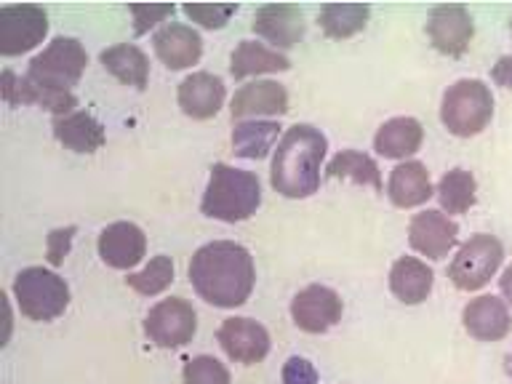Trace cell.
<instances>
[{
    "instance_id": "cell-14",
    "label": "cell",
    "mask_w": 512,
    "mask_h": 384,
    "mask_svg": "<svg viewBox=\"0 0 512 384\" xmlns=\"http://www.w3.org/2000/svg\"><path fill=\"white\" fill-rule=\"evenodd\" d=\"M288 112V91L275 80H251L235 91L230 102L232 120L280 118Z\"/></svg>"
},
{
    "instance_id": "cell-7",
    "label": "cell",
    "mask_w": 512,
    "mask_h": 384,
    "mask_svg": "<svg viewBox=\"0 0 512 384\" xmlns=\"http://www.w3.org/2000/svg\"><path fill=\"white\" fill-rule=\"evenodd\" d=\"M504 262L502 240L494 235H472L459 246L454 262L448 264V278L459 291H478L494 278Z\"/></svg>"
},
{
    "instance_id": "cell-21",
    "label": "cell",
    "mask_w": 512,
    "mask_h": 384,
    "mask_svg": "<svg viewBox=\"0 0 512 384\" xmlns=\"http://www.w3.org/2000/svg\"><path fill=\"white\" fill-rule=\"evenodd\" d=\"M51 128H54L56 142L64 144L67 150L80 152V155H91V152L102 150L104 142H107L104 126L86 110L59 115V118H54Z\"/></svg>"
},
{
    "instance_id": "cell-1",
    "label": "cell",
    "mask_w": 512,
    "mask_h": 384,
    "mask_svg": "<svg viewBox=\"0 0 512 384\" xmlns=\"http://www.w3.org/2000/svg\"><path fill=\"white\" fill-rule=\"evenodd\" d=\"M190 283L203 302L232 310L246 302L256 283L254 256L232 240H214L195 251L190 262Z\"/></svg>"
},
{
    "instance_id": "cell-4",
    "label": "cell",
    "mask_w": 512,
    "mask_h": 384,
    "mask_svg": "<svg viewBox=\"0 0 512 384\" xmlns=\"http://www.w3.org/2000/svg\"><path fill=\"white\" fill-rule=\"evenodd\" d=\"M491 118H494V94L483 80L462 78L446 88L440 102V120L448 128V134L470 139L480 134Z\"/></svg>"
},
{
    "instance_id": "cell-37",
    "label": "cell",
    "mask_w": 512,
    "mask_h": 384,
    "mask_svg": "<svg viewBox=\"0 0 512 384\" xmlns=\"http://www.w3.org/2000/svg\"><path fill=\"white\" fill-rule=\"evenodd\" d=\"M491 78H494L496 86L510 88V91H512V56H502V59L494 64V70H491Z\"/></svg>"
},
{
    "instance_id": "cell-5",
    "label": "cell",
    "mask_w": 512,
    "mask_h": 384,
    "mask_svg": "<svg viewBox=\"0 0 512 384\" xmlns=\"http://www.w3.org/2000/svg\"><path fill=\"white\" fill-rule=\"evenodd\" d=\"M88 64V54L78 38H54L35 59L30 62L24 78L35 83L43 91L54 94H72V88L78 86Z\"/></svg>"
},
{
    "instance_id": "cell-11",
    "label": "cell",
    "mask_w": 512,
    "mask_h": 384,
    "mask_svg": "<svg viewBox=\"0 0 512 384\" xmlns=\"http://www.w3.org/2000/svg\"><path fill=\"white\" fill-rule=\"evenodd\" d=\"M475 24H472L470 11L459 3H443L432 8L427 19V38L432 48L443 56H462L472 43Z\"/></svg>"
},
{
    "instance_id": "cell-27",
    "label": "cell",
    "mask_w": 512,
    "mask_h": 384,
    "mask_svg": "<svg viewBox=\"0 0 512 384\" xmlns=\"http://www.w3.org/2000/svg\"><path fill=\"white\" fill-rule=\"evenodd\" d=\"M280 123L278 120H240L232 128V147L235 155L246 160L267 158L278 142Z\"/></svg>"
},
{
    "instance_id": "cell-34",
    "label": "cell",
    "mask_w": 512,
    "mask_h": 384,
    "mask_svg": "<svg viewBox=\"0 0 512 384\" xmlns=\"http://www.w3.org/2000/svg\"><path fill=\"white\" fill-rule=\"evenodd\" d=\"M128 11L134 16V32L144 35V32H150V27H155L168 16H174L176 6H171V3H166V6H131Z\"/></svg>"
},
{
    "instance_id": "cell-13",
    "label": "cell",
    "mask_w": 512,
    "mask_h": 384,
    "mask_svg": "<svg viewBox=\"0 0 512 384\" xmlns=\"http://www.w3.org/2000/svg\"><path fill=\"white\" fill-rule=\"evenodd\" d=\"M216 342L222 344L227 358L243 366L259 363L270 352V334L262 323L251 318H227L216 331Z\"/></svg>"
},
{
    "instance_id": "cell-26",
    "label": "cell",
    "mask_w": 512,
    "mask_h": 384,
    "mask_svg": "<svg viewBox=\"0 0 512 384\" xmlns=\"http://www.w3.org/2000/svg\"><path fill=\"white\" fill-rule=\"evenodd\" d=\"M99 62L110 75L126 83V86H134L142 91L150 80V59L144 54L142 48L134 46V43H115V46L104 48L99 54Z\"/></svg>"
},
{
    "instance_id": "cell-38",
    "label": "cell",
    "mask_w": 512,
    "mask_h": 384,
    "mask_svg": "<svg viewBox=\"0 0 512 384\" xmlns=\"http://www.w3.org/2000/svg\"><path fill=\"white\" fill-rule=\"evenodd\" d=\"M499 288H502L504 302L512 304V264L502 272V278H499Z\"/></svg>"
},
{
    "instance_id": "cell-6",
    "label": "cell",
    "mask_w": 512,
    "mask_h": 384,
    "mask_svg": "<svg viewBox=\"0 0 512 384\" xmlns=\"http://www.w3.org/2000/svg\"><path fill=\"white\" fill-rule=\"evenodd\" d=\"M14 296L22 315L30 320H54L70 307V288L46 267H27L16 275Z\"/></svg>"
},
{
    "instance_id": "cell-16",
    "label": "cell",
    "mask_w": 512,
    "mask_h": 384,
    "mask_svg": "<svg viewBox=\"0 0 512 384\" xmlns=\"http://www.w3.org/2000/svg\"><path fill=\"white\" fill-rule=\"evenodd\" d=\"M147 254V238L134 222H112L99 235V256L112 270H131Z\"/></svg>"
},
{
    "instance_id": "cell-29",
    "label": "cell",
    "mask_w": 512,
    "mask_h": 384,
    "mask_svg": "<svg viewBox=\"0 0 512 384\" xmlns=\"http://www.w3.org/2000/svg\"><path fill=\"white\" fill-rule=\"evenodd\" d=\"M371 8L363 3H328L320 8V30L331 40H347L366 30Z\"/></svg>"
},
{
    "instance_id": "cell-8",
    "label": "cell",
    "mask_w": 512,
    "mask_h": 384,
    "mask_svg": "<svg viewBox=\"0 0 512 384\" xmlns=\"http://www.w3.org/2000/svg\"><path fill=\"white\" fill-rule=\"evenodd\" d=\"M195 331H198V315L192 310V304L179 296L158 302L144 318V334L163 350H176V347L190 344Z\"/></svg>"
},
{
    "instance_id": "cell-40",
    "label": "cell",
    "mask_w": 512,
    "mask_h": 384,
    "mask_svg": "<svg viewBox=\"0 0 512 384\" xmlns=\"http://www.w3.org/2000/svg\"><path fill=\"white\" fill-rule=\"evenodd\" d=\"M510 30H512V22H510Z\"/></svg>"
},
{
    "instance_id": "cell-12",
    "label": "cell",
    "mask_w": 512,
    "mask_h": 384,
    "mask_svg": "<svg viewBox=\"0 0 512 384\" xmlns=\"http://www.w3.org/2000/svg\"><path fill=\"white\" fill-rule=\"evenodd\" d=\"M408 243L422 256L440 262L446 259L459 243V224L443 211H422L408 224Z\"/></svg>"
},
{
    "instance_id": "cell-10",
    "label": "cell",
    "mask_w": 512,
    "mask_h": 384,
    "mask_svg": "<svg viewBox=\"0 0 512 384\" xmlns=\"http://www.w3.org/2000/svg\"><path fill=\"white\" fill-rule=\"evenodd\" d=\"M342 312V296L320 283L302 288L291 302V318L304 334H326L328 328H334L342 320Z\"/></svg>"
},
{
    "instance_id": "cell-15",
    "label": "cell",
    "mask_w": 512,
    "mask_h": 384,
    "mask_svg": "<svg viewBox=\"0 0 512 384\" xmlns=\"http://www.w3.org/2000/svg\"><path fill=\"white\" fill-rule=\"evenodd\" d=\"M251 27L259 38L272 43L275 51L294 48L304 38V14L302 8L291 3H267L256 11Z\"/></svg>"
},
{
    "instance_id": "cell-19",
    "label": "cell",
    "mask_w": 512,
    "mask_h": 384,
    "mask_svg": "<svg viewBox=\"0 0 512 384\" xmlns=\"http://www.w3.org/2000/svg\"><path fill=\"white\" fill-rule=\"evenodd\" d=\"M152 46L168 70H187L192 64H198L203 56L200 32L182 22H168L166 27H160L152 38Z\"/></svg>"
},
{
    "instance_id": "cell-25",
    "label": "cell",
    "mask_w": 512,
    "mask_h": 384,
    "mask_svg": "<svg viewBox=\"0 0 512 384\" xmlns=\"http://www.w3.org/2000/svg\"><path fill=\"white\" fill-rule=\"evenodd\" d=\"M291 70V59L275 48H267L256 40H240L238 48L230 56V75L235 80L254 78L264 72H286Z\"/></svg>"
},
{
    "instance_id": "cell-28",
    "label": "cell",
    "mask_w": 512,
    "mask_h": 384,
    "mask_svg": "<svg viewBox=\"0 0 512 384\" xmlns=\"http://www.w3.org/2000/svg\"><path fill=\"white\" fill-rule=\"evenodd\" d=\"M326 179H347V182L363 184V187H374L376 192H384L382 171L376 166V160L360 150L336 152L331 163L326 166Z\"/></svg>"
},
{
    "instance_id": "cell-35",
    "label": "cell",
    "mask_w": 512,
    "mask_h": 384,
    "mask_svg": "<svg viewBox=\"0 0 512 384\" xmlns=\"http://www.w3.org/2000/svg\"><path fill=\"white\" fill-rule=\"evenodd\" d=\"M283 384H318V371L310 360L294 355L283 366Z\"/></svg>"
},
{
    "instance_id": "cell-2",
    "label": "cell",
    "mask_w": 512,
    "mask_h": 384,
    "mask_svg": "<svg viewBox=\"0 0 512 384\" xmlns=\"http://www.w3.org/2000/svg\"><path fill=\"white\" fill-rule=\"evenodd\" d=\"M328 139L310 123H296L283 134L272 155L270 184L283 198H310L320 187V166L326 158Z\"/></svg>"
},
{
    "instance_id": "cell-39",
    "label": "cell",
    "mask_w": 512,
    "mask_h": 384,
    "mask_svg": "<svg viewBox=\"0 0 512 384\" xmlns=\"http://www.w3.org/2000/svg\"><path fill=\"white\" fill-rule=\"evenodd\" d=\"M504 368H507V374L512 376V352H510V355H507V360H504Z\"/></svg>"
},
{
    "instance_id": "cell-36",
    "label": "cell",
    "mask_w": 512,
    "mask_h": 384,
    "mask_svg": "<svg viewBox=\"0 0 512 384\" xmlns=\"http://www.w3.org/2000/svg\"><path fill=\"white\" fill-rule=\"evenodd\" d=\"M75 232H78V227H67V230H54L48 235V262L54 264V267H59L64 262Z\"/></svg>"
},
{
    "instance_id": "cell-32",
    "label": "cell",
    "mask_w": 512,
    "mask_h": 384,
    "mask_svg": "<svg viewBox=\"0 0 512 384\" xmlns=\"http://www.w3.org/2000/svg\"><path fill=\"white\" fill-rule=\"evenodd\" d=\"M184 384H232L230 371L211 355H198L184 363Z\"/></svg>"
},
{
    "instance_id": "cell-20",
    "label": "cell",
    "mask_w": 512,
    "mask_h": 384,
    "mask_svg": "<svg viewBox=\"0 0 512 384\" xmlns=\"http://www.w3.org/2000/svg\"><path fill=\"white\" fill-rule=\"evenodd\" d=\"M0 94L11 107H19V104H40L46 107L48 112H54V118L59 115H70L78 107V96L75 94H54V91H43L30 80L19 78L16 72L3 70L0 75Z\"/></svg>"
},
{
    "instance_id": "cell-18",
    "label": "cell",
    "mask_w": 512,
    "mask_h": 384,
    "mask_svg": "<svg viewBox=\"0 0 512 384\" xmlns=\"http://www.w3.org/2000/svg\"><path fill=\"white\" fill-rule=\"evenodd\" d=\"M224 96V80L214 72H192L179 83V107L187 118L192 120H208L214 118L216 112L222 110Z\"/></svg>"
},
{
    "instance_id": "cell-3",
    "label": "cell",
    "mask_w": 512,
    "mask_h": 384,
    "mask_svg": "<svg viewBox=\"0 0 512 384\" xmlns=\"http://www.w3.org/2000/svg\"><path fill=\"white\" fill-rule=\"evenodd\" d=\"M262 206V184L259 176L243 168L214 163L211 179H208L206 195L200 203V211L219 222L235 224L246 222Z\"/></svg>"
},
{
    "instance_id": "cell-30",
    "label": "cell",
    "mask_w": 512,
    "mask_h": 384,
    "mask_svg": "<svg viewBox=\"0 0 512 384\" xmlns=\"http://www.w3.org/2000/svg\"><path fill=\"white\" fill-rule=\"evenodd\" d=\"M435 195H438L443 214H467L478 203V182L470 171L454 168V171L443 174V179L435 187Z\"/></svg>"
},
{
    "instance_id": "cell-24",
    "label": "cell",
    "mask_w": 512,
    "mask_h": 384,
    "mask_svg": "<svg viewBox=\"0 0 512 384\" xmlns=\"http://www.w3.org/2000/svg\"><path fill=\"white\" fill-rule=\"evenodd\" d=\"M435 272L416 256H400L390 270V291L403 304H422L432 291Z\"/></svg>"
},
{
    "instance_id": "cell-22",
    "label": "cell",
    "mask_w": 512,
    "mask_h": 384,
    "mask_svg": "<svg viewBox=\"0 0 512 384\" xmlns=\"http://www.w3.org/2000/svg\"><path fill=\"white\" fill-rule=\"evenodd\" d=\"M435 195V187L430 182V171L419 160H406L392 168L390 182H387V198L392 206L416 208L427 203Z\"/></svg>"
},
{
    "instance_id": "cell-31",
    "label": "cell",
    "mask_w": 512,
    "mask_h": 384,
    "mask_svg": "<svg viewBox=\"0 0 512 384\" xmlns=\"http://www.w3.org/2000/svg\"><path fill=\"white\" fill-rule=\"evenodd\" d=\"M174 283V262L171 256L160 254L150 259V264L142 272H128L126 286L134 288L136 294L142 296H155L160 291H166Z\"/></svg>"
},
{
    "instance_id": "cell-23",
    "label": "cell",
    "mask_w": 512,
    "mask_h": 384,
    "mask_svg": "<svg viewBox=\"0 0 512 384\" xmlns=\"http://www.w3.org/2000/svg\"><path fill=\"white\" fill-rule=\"evenodd\" d=\"M424 139V128L416 118L400 115V118H390L387 123L379 126L374 136V150L382 158L390 160H406L414 152H419Z\"/></svg>"
},
{
    "instance_id": "cell-9",
    "label": "cell",
    "mask_w": 512,
    "mask_h": 384,
    "mask_svg": "<svg viewBox=\"0 0 512 384\" xmlns=\"http://www.w3.org/2000/svg\"><path fill=\"white\" fill-rule=\"evenodd\" d=\"M48 32V14L35 3L0 8V54L19 56L43 43Z\"/></svg>"
},
{
    "instance_id": "cell-17",
    "label": "cell",
    "mask_w": 512,
    "mask_h": 384,
    "mask_svg": "<svg viewBox=\"0 0 512 384\" xmlns=\"http://www.w3.org/2000/svg\"><path fill=\"white\" fill-rule=\"evenodd\" d=\"M462 323L464 331L478 342H499V339L510 334L512 328L507 302L491 294H483L464 304Z\"/></svg>"
},
{
    "instance_id": "cell-33",
    "label": "cell",
    "mask_w": 512,
    "mask_h": 384,
    "mask_svg": "<svg viewBox=\"0 0 512 384\" xmlns=\"http://www.w3.org/2000/svg\"><path fill=\"white\" fill-rule=\"evenodd\" d=\"M182 11L206 30H222L224 24L230 22V16L238 11V6L235 3H187Z\"/></svg>"
}]
</instances>
